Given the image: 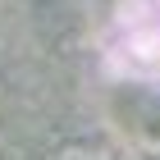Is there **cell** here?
Instances as JSON below:
<instances>
[{
    "instance_id": "obj_1",
    "label": "cell",
    "mask_w": 160,
    "mask_h": 160,
    "mask_svg": "<svg viewBox=\"0 0 160 160\" xmlns=\"http://www.w3.org/2000/svg\"><path fill=\"white\" fill-rule=\"evenodd\" d=\"M50 160H110V151L92 147V142H69V147H60Z\"/></svg>"
}]
</instances>
